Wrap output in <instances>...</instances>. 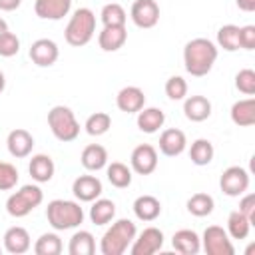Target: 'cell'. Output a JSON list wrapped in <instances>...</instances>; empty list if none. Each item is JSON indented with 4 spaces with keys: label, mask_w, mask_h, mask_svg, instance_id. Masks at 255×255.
<instances>
[{
    "label": "cell",
    "mask_w": 255,
    "mask_h": 255,
    "mask_svg": "<svg viewBox=\"0 0 255 255\" xmlns=\"http://www.w3.org/2000/svg\"><path fill=\"white\" fill-rule=\"evenodd\" d=\"M237 2V8L243 10V12H253L255 10V0H235Z\"/></svg>",
    "instance_id": "ee69618b"
},
{
    "label": "cell",
    "mask_w": 255,
    "mask_h": 255,
    "mask_svg": "<svg viewBox=\"0 0 255 255\" xmlns=\"http://www.w3.org/2000/svg\"><path fill=\"white\" fill-rule=\"evenodd\" d=\"M18 169L8 161H0V191H10L18 183Z\"/></svg>",
    "instance_id": "f35d334b"
},
{
    "label": "cell",
    "mask_w": 255,
    "mask_h": 255,
    "mask_svg": "<svg viewBox=\"0 0 255 255\" xmlns=\"http://www.w3.org/2000/svg\"><path fill=\"white\" fill-rule=\"evenodd\" d=\"M217 48H223L225 52H235L239 50V26L235 24H225L217 30Z\"/></svg>",
    "instance_id": "836d02e7"
},
{
    "label": "cell",
    "mask_w": 255,
    "mask_h": 255,
    "mask_svg": "<svg viewBox=\"0 0 255 255\" xmlns=\"http://www.w3.org/2000/svg\"><path fill=\"white\" fill-rule=\"evenodd\" d=\"M116 217V203L106 197H98L92 201L90 207V219L94 225H108Z\"/></svg>",
    "instance_id": "4316f807"
},
{
    "label": "cell",
    "mask_w": 255,
    "mask_h": 255,
    "mask_svg": "<svg viewBox=\"0 0 255 255\" xmlns=\"http://www.w3.org/2000/svg\"><path fill=\"white\" fill-rule=\"evenodd\" d=\"M30 60L38 66V68H50L58 62L60 58V48L54 40L50 38H38L32 42L30 50H28Z\"/></svg>",
    "instance_id": "30bf717a"
},
{
    "label": "cell",
    "mask_w": 255,
    "mask_h": 255,
    "mask_svg": "<svg viewBox=\"0 0 255 255\" xmlns=\"http://www.w3.org/2000/svg\"><path fill=\"white\" fill-rule=\"evenodd\" d=\"M235 88L245 96H253L255 94V72L251 68L239 70L235 74Z\"/></svg>",
    "instance_id": "74e56055"
},
{
    "label": "cell",
    "mask_w": 255,
    "mask_h": 255,
    "mask_svg": "<svg viewBox=\"0 0 255 255\" xmlns=\"http://www.w3.org/2000/svg\"><path fill=\"white\" fill-rule=\"evenodd\" d=\"M84 128H86V133L92 135V137L104 135V133L112 128V116L106 114V112H96V114H92V116L86 120Z\"/></svg>",
    "instance_id": "e575fe53"
},
{
    "label": "cell",
    "mask_w": 255,
    "mask_h": 255,
    "mask_svg": "<svg viewBox=\"0 0 255 255\" xmlns=\"http://www.w3.org/2000/svg\"><path fill=\"white\" fill-rule=\"evenodd\" d=\"M6 147H8V153L16 159H22V157H28L32 153V147H34V137L28 129H22V128H16L8 133L6 137Z\"/></svg>",
    "instance_id": "9a60e30c"
},
{
    "label": "cell",
    "mask_w": 255,
    "mask_h": 255,
    "mask_svg": "<svg viewBox=\"0 0 255 255\" xmlns=\"http://www.w3.org/2000/svg\"><path fill=\"white\" fill-rule=\"evenodd\" d=\"M6 30H8V24H6V20H4V18H0V36H2Z\"/></svg>",
    "instance_id": "f6af8a7d"
},
{
    "label": "cell",
    "mask_w": 255,
    "mask_h": 255,
    "mask_svg": "<svg viewBox=\"0 0 255 255\" xmlns=\"http://www.w3.org/2000/svg\"><path fill=\"white\" fill-rule=\"evenodd\" d=\"M129 18L137 28L149 30L159 22V6L155 0H135L131 4Z\"/></svg>",
    "instance_id": "7c38bea8"
},
{
    "label": "cell",
    "mask_w": 255,
    "mask_h": 255,
    "mask_svg": "<svg viewBox=\"0 0 255 255\" xmlns=\"http://www.w3.org/2000/svg\"><path fill=\"white\" fill-rule=\"evenodd\" d=\"M129 167L137 175H151L157 167V149L151 143H139L129 155Z\"/></svg>",
    "instance_id": "9c48e42d"
},
{
    "label": "cell",
    "mask_w": 255,
    "mask_h": 255,
    "mask_svg": "<svg viewBox=\"0 0 255 255\" xmlns=\"http://www.w3.org/2000/svg\"><path fill=\"white\" fill-rule=\"evenodd\" d=\"M80 161L88 171H100L108 165V149L100 143H90L82 149Z\"/></svg>",
    "instance_id": "603a6c76"
},
{
    "label": "cell",
    "mask_w": 255,
    "mask_h": 255,
    "mask_svg": "<svg viewBox=\"0 0 255 255\" xmlns=\"http://www.w3.org/2000/svg\"><path fill=\"white\" fill-rule=\"evenodd\" d=\"M18 52H20V38H18L14 32L6 30V32L0 36V56H2V58H12V56H16Z\"/></svg>",
    "instance_id": "ab89813d"
},
{
    "label": "cell",
    "mask_w": 255,
    "mask_h": 255,
    "mask_svg": "<svg viewBox=\"0 0 255 255\" xmlns=\"http://www.w3.org/2000/svg\"><path fill=\"white\" fill-rule=\"evenodd\" d=\"M187 147V137L181 129L177 128H167L159 135V151L167 157H177L185 151Z\"/></svg>",
    "instance_id": "2e32d148"
},
{
    "label": "cell",
    "mask_w": 255,
    "mask_h": 255,
    "mask_svg": "<svg viewBox=\"0 0 255 255\" xmlns=\"http://www.w3.org/2000/svg\"><path fill=\"white\" fill-rule=\"evenodd\" d=\"M137 235L135 223L131 219H118L114 221L100 239V253L102 255H124Z\"/></svg>",
    "instance_id": "7a4b0ae2"
},
{
    "label": "cell",
    "mask_w": 255,
    "mask_h": 255,
    "mask_svg": "<svg viewBox=\"0 0 255 255\" xmlns=\"http://www.w3.org/2000/svg\"><path fill=\"white\" fill-rule=\"evenodd\" d=\"M72 10V0H36L34 12L42 20H62Z\"/></svg>",
    "instance_id": "ac0fdd59"
},
{
    "label": "cell",
    "mask_w": 255,
    "mask_h": 255,
    "mask_svg": "<svg viewBox=\"0 0 255 255\" xmlns=\"http://www.w3.org/2000/svg\"><path fill=\"white\" fill-rule=\"evenodd\" d=\"M163 124H165V114L159 108L143 106L137 112V128L143 133H155V131H159V128H163Z\"/></svg>",
    "instance_id": "cb8c5ba5"
},
{
    "label": "cell",
    "mask_w": 255,
    "mask_h": 255,
    "mask_svg": "<svg viewBox=\"0 0 255 255\" xmlns=\"http://www.w3.org/2000/svg\"><path fill=\"white\" fill-rule=\"evenodd\" d=\"M213 207H215V201L209 193L205 191H199V193H193L189 199H187V211L195 217H207L213 213Z\"/></svg>",
    "instance_id": "1f68e13d"
},
{
    "label": "cell",
    "mask_w": 255,
    "mask_h": 255,
    "mask_svg": "<svg viewBox=\"0 0 255 255\" xmlns=\"http://www.w3.org/2000/svg\"><path fill=\"white\" fill-rule=\"evenodd\" d=\"M64 249L62 239L58 233H42L34 243L36 255H60Z\"/></svg>",
    "instance_id": "d6a6232c"
},
{
    "label": "cell",
    "mask_w": 255,
    "mask_h": 255,
    "mask_svg": "<svg viewBox=\"0 0 255 255\" xmlns=\"http://www.w3.org/2000/svg\"><path fill=\"white\" fill-rule=\"evenodd\" d=\"M171 247L181 255H197L201 251V237L193 229H179L171 237Z\"/></svg>",
    "instance_id": "44dd1931"
},
{
    "label": "cell",
    "mask_w": 255,
    "mask_h": 255,
    "mask_svg": "<svg viewBox=\"0 0 255 255\" xmlns=\"http://www.w3.org/2000/svg\"><path fill=\"white\" fill-rule=\"evenodd\" d=\"M213 155H215V147L205 137L195 139L191 143V147H189V159H191L193 165H199V167L201 165H207V163L213 161Z\"/></svg>",
    "instance_id": "f1b7e54d"
},
{
    "label": "cell",
    "mask_w": 255,
    "mask_h": 255,
    "mask_svg": "<svg viewBox=\"0 0 255 255\" xmlns=\"http://www.w3.org/2000/svg\"><path fill=\"white\" fill-rule=\"evenodd\" d=\"M46 219L54 231L76 229L84 223V209L72 199H52L46 207Z\"/></svg>",
    "instance_id": "3957f363"
},
{
    "label": "cell",
    "mask_w": 255,
    "mask_h": 255,
    "mask_svg": "<svg viewBox=\"0 0 255 255\" xmlns=\"http://www.w3.org/2000/svg\"><path fill=\"white\" fill-rule=\"evenodd\" d=\"M28 173L32 175V179L36 183H48L54 173H56V165H54V159L46 153H36L32 155L30 163H28Z\"/></svg>",
    "instance_id": "ffe728a7"
},
{
    "label": "cell",
    "mask_w": 255,
    "mask_h": 255,
    "mask_svg": "<svg viewBox=\"0 0 255 255\" xmlns=\"http://www.w3.org/2000/svg\"><path fill=\"white\" fill-rule=\"evenodd\" d=\"M0 253H2V247H0Z\"/></svg>",
    "instance_id": "7dc6e473"
},
{
    "label": "cell",
    "mask_w": 255,
    "mask_h": 255,
    "mask_svg": "<svg viewBox=\"0 0 255 255\" xmlns=\"http://www.w3.org/2000/svg\"><path fill=\"white\" fill-rule=\"evenodd\" d=\"M165 96L173 102H181L187 96V82L181 76H171L165 82Z\"/></svg>",
    "instance_id": "8d00e7d4"
},
{
    "label": "cell",
    "mask_w": 255,
    "mask_h": 255,
    "mask_svg": "<svg viewBox=\"0 0 255 255\" xmlns=\"http://www.w3.org/2000/svg\"><path fill=\"white\" fill-rule=\"evenodd\" d=\"M163 247V231L157 227H145L139 235H135L133 243L129 245L131 255H153Z\"/></svg>",
    "instance_id": "8fae6325"
},
{
    "label": "cell",
    "mask_w": 255,
    "mask_h": 255,
    "mask_svg": "<svg viewBox=\"0 0 255 255\" xmlns=\"http://www.w3.org/2000/svg\"><path fill=\"white\" fill-rule=\"evenodd\" d=\"M48 128L58 141H74L80 135V124L68 106H54L48 112Z\"/></svg>",
    "instance_id": "8992f818"
},
{
    "label": "cell",
    "mask_w": 255,
    "mask_h": 255,
    "mask_svg": "<svg viewBox=\"0 0 255 255\" xmlns=\"http://www.w3.org/2000/svg\"><path fill=\"white\" fill-rule=\"evenodd\" d=\"M183 114L189 122H205L211 116V102L205 96H185Z\"/></svg>",
    "instance_id": "7402d4cb"
},
{
    "label": "cell",
    "mask_w": 255,
    "mask_h": 255,
    "mask_svg": "<svg viewBox=\"0 0 255 255\" xmlns=\"http://www.w3.org/2000/svg\"><path fill=\"white\" fill-rule=\"evenodd\" d=\"M68 253L70 255H94L96 253V237L86 229L76 231L70 237Z\"/></svg>",
    "instance_id": "83f0119b"
},
{
    "label": "cell",
    "mask_w": 255,
    "mask_h": 255,
    "mask_svg": "<svg viewBox=\"0 0 255 255\" xmlns=\"http://www.w3.org/2000/svg\"><path fill=\"white\" fill-rule=\"evenodd\" d=\"M133 215L139 221H155L161 213V201L153 195H139L133 201Z\"/></svg>",
    "instance_id": "d4e9b609"
},
{
    "label": "cell",
    "mask_w": 255,
    "mask_h": 255,
    "mask_svg": "<svg viewBox=\"0 0 255 255\" xmlns=\"http://www.w3.org/2000/svg\"><path fill=\"white\" fill-rule=\"evenodd\" d=\"M241 197V195H239ZM239 211L251 221V223H255V195L253 193H243V197L239 199Z\"/></svg>",
    "instance_id": "b9f144b4"
},
{
    "label": "cell",
    "mask_w": 255,
    "mask_h": 255,
    "mask_svg": "<svg viewBox=\"0 0 255 255\" xmlns=\"http://www.w3.org/2000/svg\"><path fill=\"white\" fill-rule=\"evenodd\" d=\"M116 106L124 114H137L145 106V94L137 86H126L116 96Z\"/></svg>",
    "instance_id": "5bb4252c"
},
{
    "label": "cell",
    "mask_w": 255,
    "mask_h": 255,
    "mask_svg": "<svg viewBox=\"0 0 255 255\" xmlns=\"http://www.w3.org/2000/svg\"><path fill=\"white\" fill-rule=\"evenodd\" d=\"M106 175L108 181L118 189H126L131 185V167L122 161H112L110 165H106Z\"/></svg>",
    "instance_id": "f546056e"
},
{
    "label": "cell",
    "mask_w": 255,
    "mask_h": 255,
    "mask_svg": "<svg viewBox=\"0 0 255 255\" xmlns=\"http://www.w3.org/2000/svg\"><path fill=\"white\" fill-rule=\"evenodd\" d=\"M219 56V48L207 40V38H193L185 44L183 48V64L187 74L201 78L207 76L213 68V64L217 62Z\"/></svg>",
    "instance_id": "6da1fadb"
},
{
    "label": "cell",
    "mask_w": 255,
    "mask_h": 255,
    "mask_svg": "<svg viewBox=\"0 0 255 255\" xmlns=\"http://www.w3.org/2000/svg\"><path fill=\"white\" fill-rule=\"evenodd\" d=\"M201 249L207 255H233L235 253V247L231 243V237L219 225L205 227V231L201 235Z\"/></svg>",
    "instance_id": "52a82bcc"
},
{
    "label": "cell",
    "mask_w": 255,
    "mask_h": 255,
    "mask_svg": "<svg viewBox=\"0 0 255 255\" xmlns=\"http://www.w3.org/2000/svg\"><path fill=\"white\" fill-rule=\"evenodd\" d=\"M251 221L239 211V209H235V211H231L229 213V217H227V235L231 237V239H245L247 235H249V231H251Z\"/></svg>",
    "instance_id": "4dcf8cb0"
},
{
    "label": "cell",
    "mask_w": 255,
    "mask_h": 255,
    "mask_svg": "<svg viewBox=\"0 0 255 255\" xmlns=\"http://www.w3.org/2000/svg\"><path fill=\"white\" fill-rule=\"evenodd\" d=\"M94 34H96V14L90 8L74 10V14L70 16L66 30H64L66 42L74 48H82V46L90 44Z\"/></svg>",
    "instance_id": "277c9868"
},
{
    "label": "cell",
    "mask_w": 255,
    "mask_h": 255,
    "mask_svg": "<svg viewBox=\"0 0 255 255\" xmlns=\"http://www.w3.org/2000/svg\"><path fill=\"white\" fill-rule=\"evenodd\" d=\"M231 122L239 128H251L255 124V100L253 98H245V100H237L231 106Z\"/></svg>",
    "instance_id": "484cf974"
},
{
    "label": "cell",
    "mask_w": 255,
    "mask_h": 255,
    "mask_svg": "<svg viewBox=\"0 0 255 255\" xmlns=\"http://www.w3.org/2000/svg\"><path fill=\"white\" fill-rule=\"evenodd\" d=\"M42 201H44V191L40 189V185L28 183V185H22L12 195H8L6 211L10 217L20 219V217H26L28 213H32L36 207H40Z\"/></svg>",
    "instance_id": "5b68a950"
},
{
    "label": "cell",
    "mask_w": 255,
    "mask_h": 255,
    "mask_svg": "<svg viewBox=\"0 0 255 255\" xmlns=\"http://www.w3.org/2000/svg\"><path fill=\"white\" fill-rule=\"evenodd\" d=\"M20 4H22V0H0V10L12 12V10L20 8Z\"/></svg>",
    "instance_id": "7bdbcfd3"
},
{
    "label": "cell",
    "mask_w": 255,
    "mask_h": 255,
    "mask_svg": "<svg viewBox=\"0 0 255 255\" xmlns=\"http://www.w3.org/2000/svg\"><path fill=\"white\" fill-rule=\"evenodd\" d=\"M104 191V185L102 181L96 177V175H78L72 183V193L78 201H84V203H92L94 199H98Z\"/></svg>",
    "instance_id": "4fadbf2b"
},
{
    "label": "cell",
    "mask_w": 255,
    "mask_h": 255,
    "mask_svg": "<svg viewBox=\"0 0 255 255\" xmlns=\"http://www.w3.org/2000/svg\"><path fill=\"white\" fill-rule=\"evenodd\" d=\"M100 20L104 26H126L128 14L124 10V6H120L118 2H110L102 8L100 12Z\"/></svg>",
    "instance_id": "d590c367"
},
{
    "label": "cell",
    "mask_w": 255,
    "mask_h": 255,
    "mask_svg": "<svg viewBox=\"0 0 255 255\" xmlns=\"http://www.w3.org/2000/svg\"><path fill=\"white\" fill-rule=\"evenodd\" d=\"M239 48L243 50H253L255 48V26H239Z\"/></svg>",
    "instance_id": "60d3db41"
},
{
    "label": "cell",
    "mask_w": 255,
    "mask_h": 255,
    "mask_svg": "<svg viewBox=\"0 0 255 255\" xmlns=\"http://www.w3.org/2000/svg\"><path fill=\"white\" fill-rule=\"evenodd\" d=\"M128 40V30L126 26H104L102 32L98 34V46L104 52H118L124 48Z\"/></svg>",
    "instance_id": "d6986e66"
},
{
    "label": "cell",
    "mask_w": 255,
    "mask_h": 255,
    "mask_svg": "<svg viewBox=\"0 0 255 255\" xmlns=\"http://www.w3.org/2000/svg\"><path fill=\"white\" fill-rule=\"evenodd\" d=\"M4 249L12 255H24L30 251L32 247V239H30V233L20 227V225H14V227H8L6 233H4Z\"/></svg>",
    "instance_id": "e0dca14e"
},
{
    "label": "cell",
    "mask_w": 255,
    "mask_h": 255,
    "mask_svg": "<svg viewBox=\"0 0 255 255\" xmlns=\"http://www.w3.org/2000/svg\"><path fill=\"white\" fill-rule=\"evenodd\" d=\"M249 171L241 165H229L219 177V187L227 197H239L249 189Z\"/></svg>",
    "instance_id": "ba28073f"
},
{
    "label": "cell",
    "mask_w": 255,
    "mask_h": 255,
    "mask_svg": "<svg viewBox=\"0 0 255 255\" xmlns=\"http://www.w3.org/2000/svg\"><path fill=\"white\" fill-rule=\"evenodd\" d=\"M4 88H6V78H4V74L0 72V94L4 92Z\"/></svg>",
    "instance_id": "bcb514c9"
}]
</instances>
